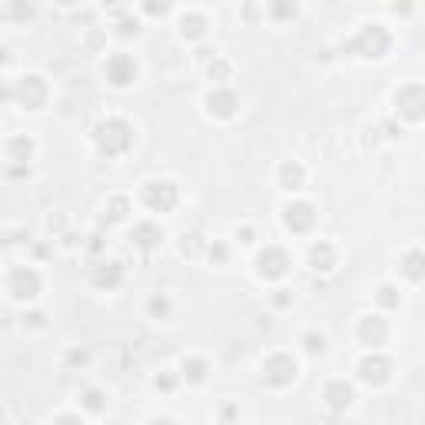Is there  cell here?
I'll use <instances>...</instances> for the list:
<instances>
[{
    "instance_id": "obj_1",
    "label": "cell",
    "mask_w": 425,
    "mask_h": 425,
    "mask_svg": "<svg viewBox=\"0 0 425 425\" xmlns=\"http://www.w3.org/2000/svg\"><path fill=\"white\" fill-rule=\"evenodd\" d=\"M97 140H100V150L110 153V156H117V153H123L133 143V130L123 120H110L97 130Z\"/></svg>"
},
{
    "instance_id": "obj_2",
    "label": "cell",
    "mask_w": 425,
    "mask_h": 425,
    "mask_svg": "<svg viewBox=\"0 0 425 425\" xmlns=\"http://www.w3.org/2000/svg\"><path fill=\"white\" fill-rule=\"evenodd\" d=\"M395 103H399V110H402L409 120H422L425 117V90L422 87L402 90V93L395 97Z\"/></svg>"
},
{
    "instance_id": "obj_3",
    "label": "cell",
    "mask_w": 425,
    "mask_h": 425,
    "mask_svg": "<svg viewBox=\"0 0 425 425\" xmlns=\"http://www.w3.org/2000/svg\"><path fill=\"white\" fill-rule=\"evenodd\" d=\"M143 197H146V203H150L153 209L166 213V209L176 206V186H173V183H150Z\"/></svg>"
},
{
    "instance_id": "obj_4",
    "label": "cell",
    "mask_w": 425,
    "mask_h": 425,
    "mask_svg": "<svg viewBox=\"0 0 425 425\" xmlns=\"http://www.w3.org/2000/svg\"><path fill=\"white\" fill-rule=\"evenodd\" d=\"M266 379L273 382V385H286V382L296 379V362L289 356H273V359L266 362Z\"/></svg>"
},
{
    "instance_id": "obj_5",
    "label": "cell",
    "mask_w": 425,
    "mask_h": 425,
    "mask_svg": "<svg viewBox=\"0 0 425 425\" xmlns=\"http://www.w3.org/2000/svg\"><path fill=\"white\" fill-rule=\"evenodd\" d=\"M359 372H362V379L366 382H385L389 375H392V362L389 359H382V356H372V359H362V366H359Z\"/></svg>"
},
{
    "instance_id": "obj_6",
    "label": "cell",
    "mask_w": 425,
    "mask_h": 425,
    "mask_svg": "<svg viewBox=\"0 0 425 425\" xmlns=\"http://www.w3.org/2000/svg\"><path fill=\"white\" fill-rule=\"evenodd\" d=\"M286 226L296 229V233H305L313 226V206L309 203H296V206L286 209Z\"/></svg>"
},
{
    "instance_id": "obj_7",
    "label": "cell",
    "mask_w": 425,
    "mask_h": 425,
    "mask_svg": "<svg viewBox=\"0 0 425 425\" xmlns=\"http://www.w3.org/2000/svg\"><path fill=\"white\" fill-rule=\"evenodd\" d=\"M286 266H289V260H286L283 250H266L260 256V273L262 276H283Z\"/></svg>"
},
{
    "instance_id": "obj_8",
    "label": "cell",
    "mask_w": 425,
    "mask_h": 425,
    "mask_svg": "<svg viewBox=\"0 0 425 425\" xmlns=\"http://www.w3.org/2000/svg\"><path fill=\"white\" fill-rule=\"evenodd\" d=\"M37 289H40V283H37V276L27 273V269H17V273L11 276V293L13 296H37Z\"/></svg>"
},
{
    "instance_id": "obj_9",
    "label": "cell",
    "mask_w": 425,
    "mask_h": 425,
    "mask_svg": "<svg viewBox=\"0 0 425 425\" xmlns=\"http://www.w3.org/2000/svg\"><path fill=\"white\" fill-rule=\"evenodd\" d=\"M133 74H136V66H133V60H127V57H117V60H110V80H113L117 87H123V83H130Z\"/></svg>"
},
{
    "instance_id": "obj_10",
    "label": "cell",
    "mask_w": 425,
    "mask_h": 425,
    "mask_svg": "<svg viewBox=\"0 0 425 425\" xmlns=\"http://www.w3.org/2000/svg\"><path fill=\"white\" fill-rule=\"evenodd\" d=\"M326 399H329L332 409H346V405L352 402V389L346 385V382H332V385L326 389Z\"/></svg>"
},
{
    "instance_id": "obj_11",
    "label": "cell",
    "mask_w": 425,
    "mask_h": 425,
    "mask_svg": "<svg viewBox=\"0 0 425 425\" xmlns=\"http://www.w3.org/2000/svg\"><path fill=\"white\" fill-rule=\"evenodd\" d=\"M362 339L372 342V346H379L382 339H385V326H382V319H375V316L366 319V322H362Z\"/></svg>"
},
{
    "instance_id": "obj_12",
    "label": "cell",
    "mask_w": 425,
    "mask_h": 425,
    "mask_svg": "<svg viewBox=\"0 0 425 425\" xmlns=\"http://www.w3.org/2000/svg\"><path fill=\"white\" fill-rule=\"evenodd\" d=\"M405 276L425 279V252H409V256H405Z\"/></svg>"
},
{
    "instance_id": "obj_13",
    "label": "cell",
    "mask_w": 425,
    "mask_h": 425,
    "mask_svg": "<svg viewBox=\"0 0 425 425\" xmlns=\"http://www.w3.org/2000/svg\"><path fill=\"white\" fill-rule=\"evenodd\" d=\"M313 262H316V269H332V246L326 243L313 246Z\"/></svg>"
},
{
    "instance_id": "obj_14",
    "label": "cell",
    "mask_w": 425,
    "mask_h": 425,
    "mask_svg": "<svg viewBox=\"0 0 425 425\" xmlns=\"http://www.w3.org/2000/svg\"><path fill=\"white\" fill-rule=\"evenodd\" d=\"M233 93H216V97H209V110H216L219 117H229L233 113Z\"/></svg>"
},
{
    "instance_id": "obj_15",
    "label": "cell",
    "mask_w": 425,
    "mask_h": 425,
    "mask_svg": "<svg viewBox=\"0 0 425 425\" xmlns=\"http://www.w3.org/2000/svg\"><path fill=\"white\" fill-rule=\"evenodd\" d=\"M133 240L140 243V246H153V243L160 240V229H156V226H136Z\"/></svg>"
},
{
    "instance_id": "obj_16",
    "label": "cell",
    "mask_w": 425,
    "mask_h": 425,
    "mask_svg": "<svg viewBox=\"0 0 425 425\" xmlns=\"http://www.w3.org/2000/svg\"><path fill=\"white\" fill-rule=\"evenodd\" d=\"M283 180H286V190H296L299 180H303V166H283Z\"/></svg>"
},
{
    "instance_id": "obj_17",
    "label": "cell",
    "mask_w": 425,
    "mask_h": 425,
    "mask_svg": "<svg viewBox=\"0 0 425 425\" xmlns=\"http://www.w3.org/2000/svg\"><path fill=\"white\" fill-rule=\"evenodd\" d=\"M190 379H203V362H190Z\"/></svg>"
},
{
    "instance_id": "obj_18",
    "label": "cell",
    "mask_w": 425,
    "mask_h": 425,
    "mask_svg": "<svg viewBox=\"0 0 425 425\" xmlns=\"http://www.w3.org/2000/svg\"><path fill=\"white\" fill-rule=\"evenodd\" d=\"M395 289H389V286H385V289H382V296H379V299H382V303H385V305H395Z\"/></svg>"
},
{
    "instance_id": "obj_19",
    "label": "cell",
    "mask_w": 425,
    "mask_h": 425,
    "mask_svg": "<svg viewBox=\"0 0 425 425\" xmlns=\"http://www.w3.org/2000/svg\"><path fill=\"white\" fill-rule=\"evenodd\" d=\"M87 405H90V409H100V395L90 392V402H87Z\"/></svg>"
},
{
    "instance_id": "obj_20",
    "label": "cell",
    "mask_w": 425,
    "mask_h": 425,
    "mask_svg": "<svg viewBox=\"0 0 425 425\" xmlns=\"http://www.w3.org/2000/svg\"><path fill=\"white\" fill-rule=\"evenodd\" d=\"M57 425H80L76 419H70V415H64V419H57Z\"/></svg>"
}]
</instances>
